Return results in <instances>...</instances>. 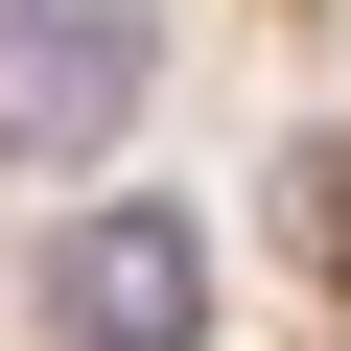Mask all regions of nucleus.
<instances>
[{
	"mask_svg": "<svg viewBox=\"0 0 351 351\" xmlns=\"http://www.w3.org/2000/svg\"><path fill=\"white\" fill-rule=\"evenodd\" d=\"M211 304H234V258L188 188H94L47 234V351H211Z\"/></svg>",
	"mask_w": 351,
	"mask_h": 351,
	"instance_id": "1",
	"label": "nucleus"
},
{
	"mask_svg": "<svg viewBox=\"0 0 351 351\" xmlns=\"http://www.w3.org/2000/svg\"><path fill=\"white\" fill-rule=\"evenodd\" d=\"M141 71H164V24L141 0H0V164H117V117H141Z\"/></svg>",
	"mask_w": 351,
	"mask_h": 351,
	"instance_id": "2",
	"label": "nucleus"
}]
</instances>
